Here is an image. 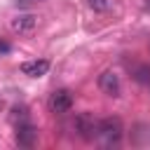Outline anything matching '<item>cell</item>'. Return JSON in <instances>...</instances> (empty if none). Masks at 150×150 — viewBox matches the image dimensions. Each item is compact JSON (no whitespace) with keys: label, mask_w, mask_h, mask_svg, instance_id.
<instances>
[{"label":"cell","mask_w":150,"mask_h":150,"mask_svg":"<svg viewBox=\"0 0 150 150\" xmlns=\"http://www.w3.org/2000/svg\"><path fill=\"white\" fill-rule=\"evenodd\" d=\"M7 52H9V45H7V42H2V40H0V54H7Z\"/></svg>","instance_id":"obj_10"},{"label":"cell","mask_w":150,"mask_h":150,"mask_svg":"<svg viewBox=\"0 0 150 150\" xmlns=\"http://www.w3.org/2000/svg\"><path fill=\"white\" fill-rule=\"evenodd\" d=\"M122 134H124V127H122V120H120V117H105V120L98 122V134H96V138H101L103 145H115V143H120Z\"/></svg>","instance_id":"obj_1"},{"label":"cell","mask_w":150,"mask_h":150,"mask_svg":"<svg viewBox=\"0 0 150 150\" xmlns=\"http://www.w3.org/2000/svg\"><path fill=\"white\" fill-rule=\"evenodd\" d=\"M70 108H73V94H70L68 89H56V91H52V96H49V110H52V112L63 115V112H68Z\"/></svg>","instance_id":"obj_4"},{"label":"cell","mask_w":150,"mask_h":150,"mask_svg":"<svg viewBox=\"0 0 150 150\" xmlns=\"http://www.w3.org/2000/svg\"><path fill=\"white\" fill-rule=\"evenodd\" d=\"M14 141L21 148H33L38 141V129L26 120V122H16V131H14Z\"/></svg>","instance_id":"obj_3"},{"label":"cell","mask_w":150,"mask_h":150,"mask_svg":"<svg viewBox=\"0 0 150 150\" xmlns=\"http://www.w3.org/2000/svg\"><path fill=\"white\" fill-rule=\"evenodd\" d=\"M98 87L108 96H120V75L112 70H103L98 75Z\"/></svg>","instance_id":"obj_6"},{"label":"cell","mask_w":150,"mask_h":150,"mask_svg":"<svg viewBox=\"0 0 150 150\" xmlns=\"http://www.w3.org/2000/svg\"><path fill=\"white\" fill-rule=\"evenodd\" d=\"M75 131L84 138V141H94L98 134V122L91 112H80L75 117Z\"/></svg>","instance_id":"obj_2"},{"label":"cell","mask_w":150,"mask_h":150,"mask_svg":"<svg viewBox=\"0 0 150 150\" xmlns=\"http://www.w3.org/2000/svg\"><path fill=\"white\" fill-rule=\"evenodd\" d=\"M47 70H49V61H47V59H40V61H26V63L21 66V73L28 75V77H42Z\"/></svg>","instance_id":"obj_7"},{"label":"cell","mask_w":150,"mask_h":150,"mask_svg":"<svg viewBox=\"0 0 150 150\" xmlns=\"http://www.w3.org/2000/svg\"><path fill=\"white\" fill-rule=\"evenodd\" d=\"M9 26H12V30L19 33V35H28V33H33V30L38 28V16H35V14H19V16L12 19Z\"/></svg>","instance_id":"obj_5"},{"label":"cell","mask_w":150,"mask_h":150,"mask_svg":"<svg viewBox=\"0 0 150 150\" xmlns=\"http://www.w3.org/2000/svg\"><path fill=\"white\" fill-rule=\"evenodd\" d=\"M87 5H89L94 12H108V9H112L115 0H87Z\"/></svg>","instance_id":"obj_8"},{"label":"cell","mask_w":150,"mask_h":150,"mask_svg":"<svg viewBox=\"0 0 150 150\" xmlns=\"http://www.w3.org/2000/svg\"><path fill=\"white\" fill-rule=\"evenodd\" d=\"M145 9H148V12H150V0H145Z\"/></svg>","instance_id":"obj_12"},{"label":"cell","mask_w":150,"mask_h":150,"mask_svg":"<svg viewBox=\"0 0 150 150\" xmlns=\"http://www.w3.org/2000/svg\"><path fill=\"white\" fill-rule=\"evenodd\" d=\"M19 5H33V2H42V0H16Z\"/></svg>","instance_id":"obj_11"},{"label":"cell","mask_w":150,"mask_h":150,"mask_svg":"<svg viewBox=\"0 0 150 150\" xmlns=\"http://www.w3.org/2000/svg\"><path fill=\"white\" fill-rule=\"evenodd\" d=\"M134 77H136L141 84H150V68H148V66H138Z\"/></svg>","instance_id":"obj_9"}]
</instances>
